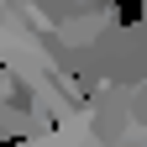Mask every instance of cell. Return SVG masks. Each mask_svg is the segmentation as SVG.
Segmentation results:
<instances>
[{"label":"cell","instance_id":"obj_1","mask_svg":"<svg viewBox=\"0 0 147 147\" xmlns=\"http://www.w3.org/2000/svg\"><path fill=\"white\" fill-rule=\"evenodd\" d=\"M110 21L116 26H137L142 21V0H110Z\"/></svg>","mask_w":147,"mask_h":147}]
</instances>
